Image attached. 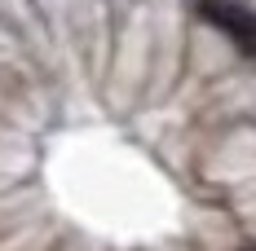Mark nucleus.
Segmentation results:
<instances>
[{"label": "nucleus", "mask_w": 256, "mask_h": 251, "mask_svg": "<svg viewBox=\"0 0 256 251\" xmlns=\"http://www.w3.org/2000/svg\"><path fill=\"white\" fill-rule=\"evenodd\" d=\"M243 251H256V247H243Z\"/></svg>", "instance_id": "2"}, {"label": "nucleus", "mask_w": 256, "mask_h": 251, "mask_svg": "<svg viewBox=\"0 0 256 251\" xmlns=\"http://www.w3.org/2000/svg\"><path fill=\"white\" fill-rule=\"evenodd\" d=\"M194 9H199V18L212 22L226 40H234L238 53L256 57V9L238 4V0H199Z\"/></svg>", "instance_id": "1"}]
</instances>
